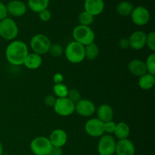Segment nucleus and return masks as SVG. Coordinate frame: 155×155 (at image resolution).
<instances>
[{"instance_id": "f257e3e1", "label": "nucleus", "mask_w": 155, "mask_h": 155, "mask_svg": "<svg viewBox=\"0 0 155 155\" xmlns=\"http://www.w3.org/2000/svg\"><path fill=\"white\" fill-rule=\"evenodd\" d=\"M28 54V47L23 41L13 40L6 47V59L11 64L15 66L24 64Z\"/></svg>"}, {"instance_id": "f03ea898", "label": "nucleus", "mask_w": 155, "mask_h": 155, "mask_svg": "<svg viewBox=\"0 0 155 155\" xmlns=\"http://www.w3.org/2000/svg\"><path fill=\"white\" fill-rule=\"evenodd\" d=\"M64 54L69 62L80 64L85 59V46L75 41H72L65 47Z\"/></svg>"}, {"instance_id": "7ed1b4c3", "label": "nucleus", "mask_w": 155, "mask_h": 155, "mask_svg": "<svg viewBox=\"0 0 155 155\" xmlns=\"http://www.w3.org/2000/svg\"><path fill=\"white\" fill-rule=\"evenodd\" d=\"M73 37L75 42L81 44L83 46H86L95 42V34L90 27L79 24L73 30Z\"/></svg>"}, {"instance_id": "20e7f679", "label": "nucleus", "mask_w": 155, "mask_h": 155, "mask_svg": "<svg viewBox=\"0 0 155 155\" xmlns=\"http://www.w3.org/2000/svg\"><path fill=\"white\" fill-rule=\"evenodd\" d=\"M51 45V42L49 38L42 33L34 35L30 42V46L33 52L41 56L48 53Z\"/></svg>"}, {"instance_id": "39448f33", "label": "nucleus", "mask_w": 155, "mask_h": 155, "mask_svg": "<svg viewBox=\"0 0 155 155\" xmlns=\"http://www.w3.org/2000/svg\"><path fill=\"white\" fill-rule=\"evenodd\" d=\"M19 33L18 24L13 19L6 18L0 21V37L5 40L13 41Z\"/></svg>"}, {"instance_id": "423d86ee", "label": "nucleus", "mask_w": 155, "mask_h": 155, "mask_svg": "<svg viewBox=\"0 0 155 155\" xmlns=\"http://www.w3.org/2000/svg\"><path fill=\"white\" fill-rule=\"evenodd\" d=\"M52 148L48 138L45 136H39L30 142V150L34 155H48Z\"/></svg>"}, {"instance_id": "0eeeda50", "label": "nucleus", "mask_w": 155, "mask_h": 155, "mask_svg": "<svg viewBox=\"0 0 155 155\" xmlns=\"http://www.w3.org/2000/svg\"><path fill=\"white\" fill-rule=\"evenodd\" d=\"M53 107L54 112L61 117H69L75 112V104L68 97L56 98Z\"/></svg>"}, {"instance_id": "6e6552de", "label": "nucleus", "mask_w": 155, "mask_h": 155, "mask_svg": "<svg viewBox=\"0 0 155 155\" xmlns=\"http://www.w3.org/2000/svg\"><path fill=\"white\" fill-rule=\"evenodd\" d=\"M116 142L111 135H103L98 144V152L100 155H113L115 154Z\"/></svg>"}, {"instance_id": "1a4fd4ad", "label": "nucleus", "mask_w": 155, "mask_h": 155, "mask_svg": "<svg viewBox=\"0 0 155 155\" xmlns=\"http://www.w3.org/2000/svg\"><path fill=\"white\" fill-rule=\"evenodd\" d=\"M130 15L133 24L139 27L146 25L150 21L149 11L143 6H137L134 8Z\"/></svg>"}, {"instance_id": "9d476101", "label": "nucleus", "mask_w": 155, "mask_h": 155, "mask_svg": "<svg viewBox=\"0 0 155 155\" xmlns=\"http://www.w3.org/2000/svg\"><path fill=\"white\" fill-rule=\"evenodd\" d=\"M85 131L92 137H101L104 135V123L98 118L89 119L85 124Z\"/></svg>"}, {"instance_id": "9b49d317", "label": "nucleus", "mask_w": 155, "mask_h": 155, "mask_svg": "<svg viewBox=\"0 0 155 155\" xmlns=\"http://www.w3.org/2000/svg\"><path fill=\"white\" fill-rule=\"evenodd\" d=\"M96 107L92 101L88 99H80L75 104V111L80 116L89 117L95 113Z\"/></svg>"}, {"instance_id": "f8f14e48", "label": "nucleus", "mask_w": 155, "mask_h": 155, "mask_svg": "<svg viewBox=\"0 0 155 155\" xmlns=\"http://www.w3.org/2000/svg\"><path fill=\"white\" fill-rule=\"evenodd\" d=\"M8 14L15 18H20L25 15L27 6L21 0H12L6 5Z\"/></svg>"}, {"instance_id": "ddd939ff", "label": "nucleus", "mask_w": 155, "mask_h": 155, "mask_svg": "<svg viewBox=\"0 0 155 155\" xmlns=\"http://www.w3.org/2000/svg\"><path fill=\"white\" fill-rule=\"evenodd\" d=\"M130 48L134 50H141L146 45V33L142 30L133 32L129 38Z\"/></svg>"}, {"instance_id": "4468645a", "label": "nucleus", "mask_w": 155, "mask_h": 155, "mask_svg": "<svg viewBox=\"0 0 155 155\" xmlns=\"http://www.w3.org/2000/svg\"><path fill=\"white\" fill-rule=\"evenodd\" d=\"M135 151V145L130 139H122L116 142L115 153L117 155H134Z\"/></svg>"}, {"instance_id": "2eb2a0df", "label": "nucleus", "mask_w": 155, "mask_h": 155, "mask_svg": "<svg viewBox=\"0 0 155 155\" xmlns=\"http://www.w3.org/2000/svg\"><path fill=\"white\" fill-rule=\"evenodd\" d=\"M48 139L53 147L62 148L66 145L68 142V135L64 130L57 129L51 132Z\"/></svg>"}, {"instance_id": "dca6fc26", "label": "nucleus", "mask_w": 155, "mask_h": 155, "mask_svg": "<svg viewBox=\"0 0 155 155\" xmlns=\"http://www.w3.org/2000/svg\"><path fill=\"white\" fill-rule=\"evenodd\" d=\"M104 2L103 0H85L84 11L92 16H97L103 12Z\"/></svg>"}, {"instance_id": "f3484780", "label": "nucleus", "mask_w": 155, "mask_h": 155, "mask_svg": "<svg viewBox=\"0 0 155 155\" xmlns=\"http://www.w3.org/2000/svg\"><path fill=\"white\" fill-rule=\"evenodd\" d=\"M128 70L130 74L137 77H140L147 73L145 64L139 59H133L129 63Z\"/></svg>"}, {"instance_id": "a211bd4d", "label": "nucleus", "mask_w": 155, "mask_h": 155, "mask_svg": "<svg viewBox=\"0 0 155 155\" xmlns=\"http://www.w3.org/2000/svg\"><path fill=\"white\" fill-rule=\"evenodd\" d=\"M97 118L102 121L103 123L111 121L114 117V110L111 106L109 104H101L98 108H96Z\"/></svg>"}, {"instance_id": "6ab92c4d", "label": "nucleus", "mask_w": 155, "mask_h": 155, "mask_svg": "<svg viewBox=\"0 0 155 155\" xmlns=\"http://www.w3.org/2000/svg\"><path fill=\"white\" fill-rule=\"evenodd\" d=\"M42 64V56L34 52L29 53L24 62V64L30 70H36L41 67Z\"/></svg>"}, {"instance_id": "aec40b11", "label": "nucleus", "mask_w": 155, "mask_h": 155, "mask_svg": "<svg viewBox=\"0 0 155 155\" xmlns=\"http://www.w3.org/2000/svg\"><path fill=\"white\" fill-rule=\"evenodd\" d=\"M138 84L140 89L143 90H149L152 89L155 84V75L146 73L143 76L139 77Z\"/></svg>"}, {"instance_id": "412c9836", "label": "nucleus", "mask_w": 155, "mask_h": 155, "mask_svg": "<svg viewBox=\"0 0 155 155\" xmlns=\"http://www.w3.org/2000/svg\"><path fill=\"white\" fill-rule=\"evenodd\" d=\"M114 134L118 140L128 139L130 134V128L127 124L124 122H120L116 124V127Z\"/></svg>"}, {"instance_id": "4be33fe9", "label": "nucleus", "mask_w": 155, "mask_h": 155, "mask_svg": "<svg viewBox=\"0 0 155 155\" xmlns=\"http://www.w3.org/2000/svg\"><path fill=\"white\" fill-rule=\"evenodd\" d=\"M50 0H28L27 5L33 12L39 14L42 11L48 8Z\"/></svg>"}, {"instance_id": "5701e85b", "label": "nucleus", "mask_w": 155, "mask_h": 155, "mask_svg": "<svg viewBox=\"0 0 155 155\" xmlns=\"http://www.w3.org/2000/svg\"><path fill=\"white\" fill-rule=\"evenodd\" d=\"M133 8H134V7L131 2L128 1H124L117 5L116 11L117 13L120 16L127 17L131 15Z\"/></svg>"}, {"instance_id": "b1692460", "label": "nucleus", "mask_w": 155, "mask_h": 155, "mask_svg": "<svg viewBox=\"0 0 155 155\" xmlns=\"http://www.w3.org/2000/svg\"><path fill=\"white\" fill-rule=\"evenodd\" d=\"M99 54V48L95 42L85 46V58L89 61H94Z\"/></svg>"}, {"instance_id": "393cba45", "label": "nucleus", "mask_w": 155, "mask_h": 155, "mask_svg": "<svg viewBox=\"0 0 155 155\" xmlns=\"http://www.w3.org/2000/svg\"><path fill=\"white\" fill-rule=\"evenodd\" d=\"M68 91L69 89H68V86L63 83L54 84L53 86V92H54V95L57 97V98L68 97Z\"/></svg>"}, {"instance_id": "a878e982", "label": "nucleus", "mask_w": 155, "mask_h": 155, "mask_svg": "<svg viewBox=\"0 0 155 155\" xmlns=\"http://www.w3.org/2000/svg\"><path fill=\"white\" fill-rule=\"evenodd\" d=\"M78 21L80 23V25L90 27V25H92L94 21V16L83 11V12H80V15H79Z\"/></svg>"}, {"instance_id": "bb28decb", "label": "nucleus", "mask_w": 155, "mask_h": 155, "mask_svg": "<svg viewBox=\"0 0 155 155\" xmlns=\"http://www.w3.org/2000/svg\"><path fill=\"white\" fill-rule=\"evenodd\" d=\"M64 51V47L62 46L61 44L51 43L49 48V51H48V53H49L51 56H53V57L58 58L63 55Z\"/></svg>"}, {"instance_id": "cd10ccee", "label": "nucleus", "mask_w": 155, "mask_h": 155, "mask_svg": "<svg viewBox=\"0 0 155 155\" xmlns=\"http://www.w3.org/2000/svg\"><path fill=\"white\" fill-rule=\"evenodd\" d=\"M146 67L147 73L152 75H155V54L152 53L150 54L145 62Z\"/></svg>"}, {"instance_id": "c85d7f7f", "label": "nucleus", "mask_w": 155, "mask_h": 155, "mask_svg": "<svg viewBox=\"0 0 155 155\" xmlns=\"http://www.w3.org/2000/svg\"><path fill=\"white\" fill-rule=\"evenodd\" d=\"M68 98H69L72 102H74V104H76V103L78 102L80 99H82L81 94H80V91L75 89H71V90L68 91Z\"/></svg>"}, {"instance_id": "c756f323", "label": "nucleus", "mask_w": 155, "mask_h": 155, "mask_svg": "<svg viewBox=\"0 0 155 155\" xmlns=\"http://www.w3.org/2000/svg\"><path fill=\"white\" fill-rule=\"evenodd\" d=\"M153 52L155 51V33L154 31L150 32L146 34V45Z\"/></svg>"}, {"instance_id": "7c9ffc66", "label": "nucleus", "mask_w": 155, "mask_h": 155, "mask_svg": "<svg viewBox=\"0 0 155 155\" xmlns=\"http://www.w3.org/2000/svg\"><path fill=\"white\" fill-rule=\"evenodd\" d=\"M115 127H116V124L114 122H113V120L104 123V133H107V135L114 134Z\"/></svg>"}, {"instance_id": "2f4dec72", "label": "nucleus", "mask_w": 155, "mask_h": 155, "mask_svg": "<svg viewBox=\"0 0 155 155\" xmlns=\"http://www.w3.org/2000/svg\"><path fill=\"white\" fill-rule=\"evenodd\" d=\"M39 18L43 22H48L51 18V13L48 8L42 11L39 13Z\"/></svg>"}, {"instance_id": "473e14b6", "label": "nucleus", "mask_w": 155, "mask_h": 155, "mask_svg": "<svg viewBox=\"0 0 155 155\" xmlns=\"http://www.w3.org/2000/svg\"><path fill=\"white\" fill-rule=\"evenodd\" d=\"M8 14L6 5H5L4 3L0 2V21L8 18Z\"/></svg>"}, {"instance_id": "72a5a7b5", "label": "nucleus", "mask_w": 155, "mask_h": 155, "mask_svg": "<svg viewBox=\"0 0 155 155\" xmlns=\"http://www.w3.org/2000/svg\"><path fill=\"white\" fill-rule=\"evenodd\" d=\"M56 98L54 95H48L44 98V103H45V105L48 106V107H53L55 103Z\"/></svg>"}, {"instance_id": "f704fd0d", "label": "nucleus", "mask_w": 155, "mask_h": 155, "mask_svg": "<svg viewBox=\"0 0 155 155\" xmlns=\"http://www.w3.org/2000/svg\"><path fill=\"white\" fill-rule=\"evenodd\" d=\"M119 47L121 49H127L130 48V41L127 38H123L119 42Z\"/></svg>"}, {"instance_id": "c9c22d12", "label": "nucleus", "mask_w": 155, "mask_h": 155, "mask_svg": "<svg viewBox=\"0 0 155 155\" xmlns=\"http://www.w3.org/2000/svg\"><path fill=\"white\" fill-rule=\"evenodd\" d=\"M53 81H54V84L62 83L64 81V76L61 73H56L53 76Z\"/></svg>"}, {"instance_id": "e433bc0d", "label": "nucleus", "mask_w": 155, "mask_h": 155, "mask_svg": "<svg viewBox=\"0 0 155 155\" xmlns=\"http://www.w3.org/2000/svg\"><path fill=\"white\" fill-rule=\"evenodd\" d=\"M51 155H62L63 154V150L62 148H59V147H53L51 148V151L50 152Z\"/></svg>"}, {"instance_id": "4c0bfd02", "label": "nucleus", "mask_w": 155, "mask_h": 155, "mask_svg": "<svg viewBox=\"0 0 155 155\" xmlns=\"http://www.w3.org/2000/svg\"><path fill=\"white\" fill-rule=\"evenodd\" d=\"M4 153H3V146L2 142H0V155H2Z\"/></svg>"}, {"instance_id": "58836bf2", "label": "nucleus", "mask_w": 155, "mask_h": 155, "mask_svg": "<svg viewBox=\"0 0 155 155\" xmlns=\"http://www.w3.org/2000/svg\"><path fill=\"white\" fill-rule=\"evenodd\" d=\"M2 155H8V154H3Z\"/></svg>"}, {"instance_id": "ea45409f", "label": "nucleus", "mask_w": 155, "mask_h": 155, "mask_svg": "<svg viewBox=\"0 0 155 155\" xmlns=\"http://www.w3.org/2000/svg\"><path fill=\"white\" fill-rule=\"evenodd\" d=\"M48 155H51V154H48Z\"/></svg>"}]
</instances>
